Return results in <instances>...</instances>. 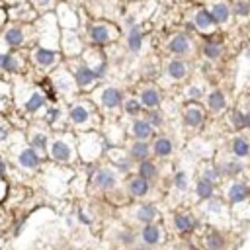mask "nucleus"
Instances as JSON below:
<instances>
[{
    "label": "nucleus",
    "mask_w": 250,
    "mask_h": 250,
    "mask_svg": "<svg viewBox=\"0 0 250 250\" xmlns=\"http://www.w3.org/2000/svg\"><path fill=\"white\" fill-rule=\"evenodd\" d=\"M199 178L217 184V180L221 178V168H219L217 164H206V166L202 168V176H199Z\"/></svg>",
    "instance_id": "48"
},
{
    "label": "nucleus",
    "mask_w": 250,
    "mask_h": 250,
    "mask_svg": "<svg viewBox=\"0 0 250 250\" xmlns=\"http://www.w3.org/2000/svg\"><path fill=\"white\" fill-rule=\"evenodd\" d=\"M248 82H250V73H248Z\"/></svg>",
    "instance_id": "61"
},
{
    "label": "nucleus",
    "mask_w": 250,
    "mask_h": 250,
    "mask_svg": "<svg viewBox=\"0 0 250 250\" xmlns=\"http://www.w3.org/2000/svg\"><path fill=\"white\" fill-rule=\"evenodd\" d=\"M108 155H110V161H112V164H114V168H116L118 172H121V174L131 172L133 162L129 161L125 148H110Z\"/></svg>",
    "instance_id": "32"
},
{
    "label": "nucleus",
    "mask_w": 250,
    "mask_h": 250,
    "mask_svg": "<svg viewBox=\"0 0 250 250\" xmlns=\"http://www.w3.org/2000/svg\"><path fill=\"white\" fill-rule=\"evenodd\" d=\"M49 80H51L55 92L59 98H67L71 100V102H74L76 100V94H78V88H76V82H74V76L71 73V69L67 67V63L63 61L51 74L47 76Z\"/></svg>",
    "instance_id": "10"
},
{
    "label": "nucleus",
    "mask_w": 250,
    "mask_h": 250,
    "mask_svg": "<svg viewBox=\"0 0 250 250\" xmlns=\"http://www.w3.org/2000/svg\"><path fill=\"white\" fill-rule=\"evenodd\" d=\"M6 170H8V166H6V161L0 157V176H4L6 174Z\"/></svg>",
    "instance_id": "58"
},
{
    "label": "nucleus",
    "mask_w": 250,
    "mask_h": 250,
    "mask_svg": "<svg viewBox=\"0 0 250 250\" xmlns=\"http://www.w3.org/2000/svg\"><path fill=\"white\" fill-rule=\"evenodd\" d=\"M119 112H121L125 118H129V119H137V118H143L145 108L141 106V102L137 100V96H127V98L123 100Z\"/></svg>",
    "instance_id": "36"
},
{
    "label": "nucleus",
    "mask_w": 250,
    "mask_h": 250,
    "mask_svg": "<svg viewBox=\"0 0 250 250\" xmlns=\"http://www.w3.org/2000/svg\"><path fill=\"white\" fill-rule=\"evenodd\" d=\"M231 14L235 18H250V0H235V4L231 6Z\"/></svg>",
    "instance_id": "45"
},
{
    "label": "nucleus",
    "mask_w": 250,
    "mask_h": 250,
    "mask_svg": "<svg viewBox=\"0 0 250 250\" xmlns=\"http://www.w3.org/2000/svg\"><path fill=\"white\" fill-rule=\"evenodd\" d=\"M221 168V176H231V178H235V176H238L240 172H242V162L240 161H236V159H231V161H227L223 166H219Z\"/></svg>",
    "instance_id": "46"
},
{
    "label": "nucleus",
    "mask_w": 250,
    "mask_h": 250,
    "mask_svg": "<svg viewBox=\"0 0 250 250\" xmlns=\"http://www.w3.org/2000/svg\"><path fill=\"white\" fill-rule=\"evenodd\" d=\"M244 118H246V129H250V108L244 112Z\"/></svg>",
    "instance_id": "59"
},
{
    "label": "nucleus",
    "mask_w": 250,
    "mask_h": 250,
    "mask_svg": "<svg viewBox=\"0 0 250 250\" xmlns=\"http://www.w3.org/2000/svg\"><path fill=\"white\" fill-rule=\"evenodd\" d=\"M76 151L78 157L86 162L96 161L102 157L106 151V141L104 137L96 131H86V133H76Z\"/></svg>",
    "instance_id": "9"
},
{
    "label": "nucleus",
    "mask_w": 250,
    "mask_h": 250,
    "mask_svg": "<svg viewBox=\"0 0 250 250\" xmlns=\"http://www.w3.org/2000/svg\"><path fill=\"white\" fill-rule=\"evenodd\" d=\"M193 227H195V219H193L190 213H176V215H174V229H176L180 235L191 233Z\"/></svg>",
    "instance_id": "40"
},
{
    "label": "nucleus",
    "mask_w": 250,
    "mask_h": 250,
    "mask_svg": "<svg viewBox=\"0 0 250 250\" xmlns=\"http://www.w3.org/2000/svg\"><path fill=\"white\" fill-rule=\"evenodd\" d=\"M139 240H141V244L148 246V248H155V246L162 244V240H164L162 227H161L159 223L143 225V227H141V231H139Z\"/></svg>",
    "instance_id": "23"
},
{
    "label": "nucleus",
    "mask_w": 250,
    "mask_h": 250,
    "mask_svg": "<svg viewBox=\"0 0 250 250\" xmlns=\"http://www.w3.org/2000/svg\"><path fill=\"white\" fill-rule=\"evenodd\" d=\"M10 137H12V129H10L8 121L0 118V145H6L10 141Z\"/></svg>",
    "instance_id": "52"
},
{
    "label": "nucleus",
    "mask_w": 250,
    "mask_h": 250,
    "mask_svg": "<svg viewBox=\"0 0 250 250\" xmlns=\"http://www.w3.org/2000/svg\"><path fill=\"white\" fill-rule=\"evenodd\" d=\"M164 49H166V53L172 59H184L186 61V57H190L193 53V41H191L190 33L178 31V33H174V35L168 37Z\"/></svg>",
    "instance_id": "18"
},
{
    "label": "nucleus",
    "mask_w": 250,
    "mask_h": 250,
    "mask_svg": "<svg viewBox=\"0 0 250 250\" xmlns=\"http://www.w3.org/2000/svg\"><path fill=\"white\" fill-rule=\"evenodd\" d=\"M195 195L199 199H204V202H209V199L215 195V184L209 182V180H204V178H199L195 182Z\"/></svg>",
    "instance_id": "41"
},
{
    "label": "nucleus",
    "mask_w": 250,
    "mask_h": 250,
    "mask_svg": "<svg viewBox=\"0 0 250 250\" xmlns=\"http://www.w3.org/2000/svg\"><path fill=\"white\" fill-rule=\"evenodd\" d=\"M0 41L8 51H28L29 47H33V29L31 26L8 22V26L0 33Z\"/></svg>",
    "instance_id": "8"
},
{
    "label": "nucleus",
    "mask_w": 250,
    "mask_h": 250,
    "mask_svg": "<svg viewBox=\"0 0 250 250\" xmlns=\"http://www.w3.org/2000/svg\"><path fill=\"white\" fill-rule=\"evenodd\" d=\"M182 121H184L186 129H191V131L202 129V125L206 123V110H204V106L188 102L184 106V110H182Z\"/></svg>",
    "instance_id": "21"
},
{
    "label": "nucleus",
    "mask_w": 250,
    "mask_h": 250,
    "mask_svg": "<svg viewBox=\"0 0 250 250\" xmlns=\"http://www.w3.org/2000/svg\"><path fill=\"white\" fill-rule=\"evenodd\" d=\"M204 96H206V88L202 84H188L184 88V98L188 102L199 104V100H204Z\"/></svg>",
    "instance_id": "42"
},
{
    "label": "nucleus",
    "mask_w": 250,
    "mask_h": 250,
    "mask_svg": "<svg viewBox=\"0 0 250 250\" xmlns=\"http://www.w3.org/2000/svg\"><path fill=\"white\" fill-rule=\"evenodd\" d=\"M116 238H118V242L121 244V246H125V248H135L137 244V238H139V235H135L133 231H129V229H125V231H119L118 235H116Z\"/></svg>",
    "instance_id": "47"
},
{
    "label": "nucleus",
    "mask_w": 250,
    "mask_h": 250,
    "mask_svg": "<svg viewBox=\"0 0 250 250\" xmlns=\"http://www.w3.org/2000/svg\"><path fill=\"white\" fill-rule=\"evenodd\" d=\"M80 59L96 73V76H98L100 82L106 80L108 71H110V61H108V57H106V51H104V49L86 45V49H84V53L80 55Z\"/></svg>",
    "instance_id": "14"
},
{
    "label": "nucleus",
    "mask_w": 250,
    "mask_h": 250,
    "mask_svg": "<svg viewBox=\"0 0 250 250\" xmlns=\"http://www.w3.org/2000/svg\"><path fill=\"white\" fill-rule=\"evenodd\" d=\"M12 86H14V100H18L22 110L28 116H37L43 112V108L47 106V98L39 86H33L29 80H26V76H16Z\"/></svg>",
    "instance_id": "2"
},
{
    "label": "nucleus",
    "mask_w": 250,
    "mask_h": 250,
    "mask_svg": "<svg viewBox=\"0 0 250 250\" xmlns=\"http://www.w3.org/2000/svg\"><path fill=\"white\" fill-rule=\"evenodd\" d=\"M225 108H227V96H225V92L219 90V88L211 90L207 94V110L211 114H221Z\"/></svg>",
    "instance_id": "38"
},
{
    "label": "nucleus",
    "mask_w": 250,
    "mask_h": 250,
    "mask_svg": "<svg viewBox=\"0 0 250 250\" xmlns=\"http://www.w3.org/2000/svg\"><path fill=\"white\" fill-rule=\"evenodd\" d=\"M6 14H8L10 24H22V26H33V22L39 18V12L31 6L29 0L28 2H22V4L6 8Z\"/></svg>",
    "instance_id": "19"
},
{
    "label": "nucleus",
    "mask_w": 250,
    "mask_h": 250,
    "mask_svg": "<svg viewBox=\"0 0 250 250\" xmlns=\"http://www.w3.org/2000/svg\"><path fill=\"white\" fill-rule=\"evenodd\" d=\"M49 161H53L57 164L63 166H71L76 157V135L71 131H57L51 137V143H49V151H47Z\"/></svg>",
    "instance_id": "3"
},
{
    "label": "nucleus",
    "mask_w": 250,
    "mask_h": 250,
    "mask_svg": "<svg viewBox=\"0 0 250 250\" xmlns=\"http://www.w3.org/2000/svg\"><path fill=\"white\" fill-rule=\"evenodd\" d=\"M206 248L207 250H223L225 248V236L217 231H209L206 235Z\"/></svg>",
    "instance_id": "43"
},
{
    "label": "nucleus",
    "mask_w": 250,
    "mask_h": 250,
    "mask_svg": "<svg viewBox=\"0 0 250 250\" xmlns=\"http://www.w3.org/2000/svg\"><path fill=\"white\" fill-rule=\"evenodd\" d=\"M28 61H29V69H33L37 74L49 76L65 59L59 49H47V47L33 45L28 49Z\"/></svg>",
    "instance_id": "7"
},
{
    "label": "nucleus",
    "mask_w": 250,
    "mask_h": 250,
    "mask_svg": "<svg viewBox=\"0 0 250 250\" xmlns=\"http://www.w3.org/2000/svg\"><path fill=\"white\" fill-rule=\"evenodd\" d=\"M8 26V14H6V8L0 6V33H2V29Z\"/></svg>",
    "instance_id": "55"
},
{
    "label": "nucleus",
    "mask_w": 250,
    "mask_h": 250,
    "mask_svg": "<svg viewBox=\"0 0 250 250\" xmlns=\"http://www.w3.org/2000/svg\"><path fill=\"white\" fill-rule=\"evenodd\" d=\"M133 219L141 225H151L159 221V209L153 204H139L133 211Z\"/></svg>",
    "instance_id": "31"
},
{
    "label": "nucleus",
    "mask_w": 250,
    "mask_h": 250,
    "mask_svg": "<svg viewBox=\"0 0 250 250\" xmlns=\"http://www.w3.org/2000/svg\"><path fill=\"white\" fill-rule=\"evenodd\" d=\"M127 133L131 135L133 141H153L155 139V129L147 123L145 118L131 119L129 127H127Z\"/></svg>",
    "instance_id": "25"
},
{
    "label": "nucleus",
    "mask_w": 250,
    "mask_h": 250,
    "mask_svg": "<svg viewBox=\"0 0 250 250\" xmlns=\"http://www.w3.org/2000/svg\"><path fill=\"white\" fill-rule=\"evenodd\" d=\"M143 118L147 119V123L151 125L155 131L164 125V114H162L161 110H147V112L143 114Z\"/></svg>",
    "instance_id": "44"
},
{
    "label": "nucleus",
    "mask_w": 250,
    "mask_h": 250,
    "mask_svg": "<svg viewBox=\"0 0 250 250\" xmlns=\"http://www.w3.org/2000/svg\"><path fill=\"white\" fill-rule=\"evenodd\" d=\"M22 2H28V0H0V6H4V8H10V6L22 4Z\"/></svg>",
    "instance_id": "57"
},
{
    "label": "nucleus",
    "mask_w": 250,
    "mask_h": 250,
    "mask_svg": "<svg viewBox=\"0 0 250 250\" xmlns=\"http://www.w3.org/2000/svg\"><path fill=\"white\" fill-rule=\"evenodd\" d=\"M127 157L133 164H139L143 161L153 159V148H151V141H131L127 145Z\"/></svg>",
    "instance_id": "22"
},
{
    "label": "nucleus",
    "mask_w": 250,
    "mask_h": 250,
    "mask_svg": "<svg viewBox=\"0 0 250 250\" xmlns=\"http://www.w3.org/2000/svg\"><path fill=\"white\" fill-rule=\"evenodd\" d=\"M90 102L98 108L100 114H116L118 110H121V104L125 100V94L119 86L114 84H100L90 92Z\"/></svg>",
    "instance_id": "6"
},
{
    "label": "nucleus",
    "mask_w": 250,
    "mask_h": 250,
    "mask_svg": "<svg viewBox=\"0 0 250 250\" xmlns=\"http://www.w3.org/2000/svg\"><path fill=\"white\" fill-rule=\"evenodd\" d=\"M151 188H153L151 182L141 178V176H137V174L129 176L127 184H125V190H127L129 197H133V199H145L148 193H151Z\"/></svg>",
    "instance_id": "26"
},
{
    "label": "nucleus",
    "mask_w": 250,
    "mask_h": 250,
    "mask_svg": "<svg viewBox=\"0 0 250 250\" xmlns=\"http://www.w3.org/2000/svg\"><path fill=\"white\" fill-rule=\"evenodd\" d=\"M151 148H153V157L164 161L174 153V143L168 135H155V139L151 141Z\"/></svg>",
    "instance_id": "29"
},
{
    "label": "nucleus",
    "mask_w": 250,
    "mask_h": 250,
    "mask_svg": "<svg viewBox=\"0 0 250 250\" xmlns=\"http://www.w3.org/2000/svg\"><path fill=\"white\" fill-rule=\"evenodd\" d=\"M67 63V67L71 69V73H73V76H74V82H76V88H78V92H92L96 86H100L102 82L98 80V76H96V73L78 57V59H69V61H65Z\"/></svg>",
    "instance_id": "11"
},
{
    "label": "nucleus",
    "mask_w": 250,
    "mask_h": 250,
    "mask_svg": "<svg viewBox=\"0 0 250 250\" xmlns=\"http://www.w3.org/2000/svg\"><path fill=\"white\" fill-rule=\"evenodd\" d=\"M202 53H204V57L207 61H219L223 57V53H225V47H223V43L219 39L207 37L204 41V45H202Z\"/></svg>",
    "instance_id": "34"
},
{
    "label": "nucleus",
    "mask_w": 250,
    "mask_h": 250,
    "mask_svg": "<svg viewBox=\"0 0 250 250\" xmlns=\"http://www.w3.org/2000/svg\"><path fill=\"white\" fill-rule=\"evenodd\" d=\"M41 119L49 129H61V121L65 119V114L57 104H47L41 112Z\"/></svg>",
    "instance_id": "30"
},
{
    "label": "nucleus",
    "mask_w": 250,
    "mask_h": 250,
    "mask_svg": "<svg viewBox=\"0 0 250 250\" xmlns=\"http://www.w3.org/2000/svg\"><path fill=\"white\" fill-rule=\"evenodd\" d=\"M82 33H84L86 45L100 47V49L114 45L121 37L119 28L114 22H106V20H88Z\"/></svg>",
    "instance_id": "4"
},
{
    "label": "nucleus",
    "mask_w": 250,
    "mask_h": 250,
    "mask_svg": "<svg viewBox=\"0 0 250 250\" xmlns=\"http://www.w3.org/2000/svg\"><path fill=\"white\" fill-rule=\"evenodd\" d=\"M53 14H55V18L59 22L61 31H76V29H80L82 24L86 26V22H88L86 18L82 20V14L74 6H71L69 2H57Z\"/></svg>",
    "instance_id": "13"
},
{
    "label": "nucleus",
    "mask_w": 250,
    "mask_h": 250,
    "mask_svg": "<svg viewBox=\"0 0 250 250\" xmlns=\"http://www.w3.org/2000/svg\"><path fill=\"white\" fill-rule=\"evenodd\" d=\"M6 55H8V49L2 45V41H0V74H2V69L6 63Z\"/></svg>",
    "instance_id": "56"
},
{
    "label": "nucleus",
    "mask_w": 250,
    "mask_h": 250,
    "mask_svg": "<svg viewBox=\"0 0 250 250\" xmlns=\"http://www.w3.org/2000/svg\"><path fill=\"white\" fill-rule=\"evenodd\" d=\"M207 10H209V14L213 16V20H215V24H217V26H227V24L231 22V18H233V14H231V6H229L227 2H223V0L211 2Z\"/></svg>",
    "instance_id": "33"
},
{
    "label": "nucleus",
    "mask_w": 250,
    "mask_h": 250,
    "mask_svg": "<svg viewBox=\"0 0 250 250\" xmlns=\"http://www.w3.org/2000/svg\"><path fill=\"white\" fill-rule=\"evenodd\" d=\"M207 211H209V213H221V211H223V204L219 202V199L211 197L209 202H207Z\"/></svg>",
    "instance_id": "53"
},
{
    "label": "nucleus",
    "mask_w": 250,
    "mask_h": 250,
    "mask_svg": "<svg viewBox=\"0 0 250 250\" xmlns=\"http://www.w3.org/2000/svg\"><path fill=\"white\" fill-rule=\"evenodd\" d=\"M67 118L76 133L94 131L102 121V114L90 102V98H76L74 102H71L67 108Z\"/></svg>",
    "instance_id": "1"
},
{
    "label": "nucleus",
    "mask_w": 250,
    "mask_h": 250,
    "mask_svg": "<svg viewBox=\"0 0 250 250\" xmlns=\"http://www.w3.org/2000/svg\"><path fill=\"white\" fill-rule=\"evenodd\" d=\"M172 184H174V188L178 191H186L188 190V174L184 170H178L174 174V178H172Z\"/></svg>",
    "instance_id": "51"
},
{
    "label": "nucleus",
    "mask_w": 250,
    "mask_h": 250,
    "mask_svg": "<svg viewBox=\"0 0 250 250\" xmlns=\"http://www.w3.org/2000/svg\"><path fill=\"white\" fill-rule=\"evenodd\" d=\"M51 137H53V133H51V129H49L45 123H33L26 131V143L33 148L35 153H39L41 157H47Z\"/></svg>",
    "instance_id": "16"
},
{
    "label": "nucleus",
    "mask_w": 250,
    "mask_h": 250,
    "mask_svg": "<svg viewBox=\"0 0 250 250\" xmlns=\"http://www.w3.org/2000/svg\"><path fill=\"white\" fill-rule=\"evenodd\" d=\"M14 162L20 170H24L28 174H33V172L39 170V166L43 162V157L39 153H35L28 143H24V145L14 147Z\"/></svg>",
    "instance_id": "17"
},
{
    "label": "nucleus",
    "mask_w": 250,
    "mask_h": 250,
    "mask_svg": "<svg viewBox=\"0 0 250 250\" xmlns=\"http://www.w3.org/2000/svg\"><path fill=\"white\" fill-rule=\"evenodd\" d=\"M231 153L235 155L236 161H242L246 157H250V141L242 135H236L233 141H231Z\"/></svg>",
    "instance_id": "39"
},
{
    "label": "nucleus",
    "mask_w": 250,
    "mask_h": 250,
    "mask_svg": "<svg viewBox=\"0 0 250 250\" xmlns=\"http://www.w3.org/2000/svg\"><path fill=\"white\" fill-rule=\"evenodd\" d=\"M191 24L199 33H209L211 29L217 28V24H215V20H213V16L209 14L207 8H197L191 16Z\"/></svg>",
    "instance_id": "28"
},
{
    "label": "nucleus",
    "mask_w": 250,
    "mask_h": 250,
    "mask_svg": "<svg viewBox=\"0 0 250 250\" xmlns=\"http://www.w3.org/2000/svg\"><path fill=\"white\" fill-rule=\"evenodd\" d=\"M31 6L39 12V14H49V12H55L57 2L55 0H29Z\"/></svg>",
    "instance_id": "49"
},
{
    "label": "nucleus",
    "mask_w": 250,
    "mask_h": 250,
    "mask_svg": "<svg viewBox=\"0 0 250 250\" xmlns=\"http://www.w3.org/2000/svg\"><path fill=\"white\" fill-rule=\"evenodd\" d=\"M137 100L141 102V106L147 110H161V104H162V92L155 86V84H143L139 86L137 90Z\"/></svg>",
    "instance_id": "20"
},
{
    "label": "nucleus",
    "mask_w": 250,
    "mask_h": 250,
    "mask_svg": "<svg viewBox=\"0 0 250 250\" xmlns=\"http://www.w3.org/2000/svg\"><path fill=\"white\" fill-rule=\"evenodd\" d=\"M229 119H231V125H233V129H235V131H242V129H246V118H244V114H242L240 110H231Z\"/></svg>",
    "instance_id": "50"
},
{
    "label": "nucleus",
    "mask_w": 250,
    "mask_h": 250,
    "mask_svg": "<svg viewBox=\"0 0 250 250\" xmlns=\"http://www.w3.org/2000/svg\"><path fill=\"white\" fill-rule=\"evenodd\" d=\"M248 195H250V188H248L244 182H233V184L229 186V190H227V199H229L233 206L246 202Z\"/></svg>",
    "instance_id": "35"
},
{
    "label": "nucleus",
    "mask_w": 250,
    "mask_h": 250,
    "mask_svg": "<svg viewBox=\"0 0 250 250\" xmlns=\"http://www.w3.org/2000/svg\"><path fill=\"white\" fill-rule=\"evenodd\" d=\"M139 22H137V16L135 14H125L123 16V28L125 29H131V28H135Z\"/></svg>",
    "instance_id": "54"
},
{
    "label": "nucleus",
    "mask_w": 250,
    "mask_h": 250,
    "mask_svg": "<svg viewBox=\"0 0 250 250\" xmlns=\"http://www.w3.org/2000/svg\"><path fill=\"white\" fill-rule=\"evenodd\" d=\"M133 250H153V248H148V246H145V244H137Z\"/></svg>",
    "instance_id": "60"
},
{
    "label": "nucleus",
    "mask_w": 250,
    "mask_h": 250,
    "mask_svg": "<svg viewBox=\"0 0 250 250\" xmlns=\"http://www.w3.org/2000/svg\"><path fill=\"white\" fill-rule=\"evenodd\" d=\"M119 186V172L114 166H100L90 176V188L96 193H112Z\"/></svg>",
    "instance_id": "12"
},
{
    "label": "nucleus",
    "mask_w": 250,
    "mask_h": 250,
    "mask_svg": "<svg viewBox=\"0 0 250 250\" xmlns=\"http://www.w3.org/2000/svg\"><path fill=\"white\" fill-rule=\"evenodd\" d=\"M143 45H145V29L141 24H137L125 33V49L129 55H141Z\"/></svg>",
    "instance_id": "24"
},
{
    "label": "nucleus",
    "mask_w": 250,
    "mask_h": 250,
    "mask_svg": "<svg viewBox=\"0 0 250 250\" xmlns=\"http://www.w3.org/2000/svg\"><path fill=\"white\" fill-rule=\"evenodd\" d=\"M33 29V45L47 47V49H59L61 43V28L53 12L39 14V18L31 26Z\"/></svg>",
    "instance_id": "5"
},
{
    "label": "nucleus",
    "mask_w": 250,
    "mask_h": 250,
    "mask_svg": "<svg viewBox=\"0 0 250 250\" xmlns=\"http://www.w3.org/2000/svg\"><path fill=\"white\" fill-rule=\"evenodd\" d=\"M86 49V39L84 35L76 31H61V43H59V51L65 61L69 59H78Z\"/></svg>",
    "instance_id": "15"
},
{
    "label": "nucleus",
    "mask_w": 250,
    "mask_h": 250,
    "mask_svg": "<svg viewBox=\"0 0 250 250\" xmlns=\"http://www.w3.org/2000/svg\"><path fill=\"white\" fill-rule=\"evenodd\" d=\"M190 73V67L184 59H168L164 65V74L172 82H184Z\"/></svg>",
    "instance_id": "27"
},
{
    "label": "nucleus",
    "mask_w": 250,
    "mask_h": 250,
    "mask_svg": "<svg viewBox=\"0 0 250 250\" xmlns=\"http://www.w3.org/2000/svg\"><path fill=\"white\" fill-rule=\"evenodd\" d=\"M135 174L145 178V180H148V182H153V180L159 178L161 170H159V164L153 159H148V161H143V162L135 164Z\"/></svg>",
    "instance_id": "37"
}]
</instances>
